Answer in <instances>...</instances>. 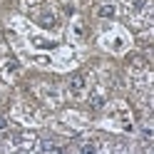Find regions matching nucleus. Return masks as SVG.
<instances>
[{
  "label": "nucleus",
  "mask_w": 154,
  "mask_h": 154,
  "mask_svg": "<svg viewBox=\"0 0 154 154\" xmlns=\"http://www.w3.org/2000/svg\"><path fill=\"white\" fill-rule=\"evenodd\" d=\"M5 127H8V124H5V119L0 117V129H5Z\"/></svg>",
  "instance_id": "nucleus-8"
},
{
  "label": "nucleus",
  "mask_w": 154,
  "mask_h": 154,
  "mask_svg": "<svg viewBox=\"0 0 154 154\" xmlns=\"http://www.w3.org/2000/svg\"><path fill=\"white\" fill-rule=\"evenodd\" d=\"M80 152H85V154H87V152H97V144H82Z\"/></svg>",
  "instance_id": "nucleus-6"
},
{
  "label": "nucleus",
  "mask_w": 154,
  "mask_h": 154,
  "mask_svg": "<svg viewBox=\"0 0 154 154\" xmlns=\"http://www.w3.org/2000/svg\"><path fill=\"white\" fill-rule=\"evenodd\" d=\"M82 90H85V75H82V72H77L72 80H70V92L77 97V94H82Z\"/></svg>",
  "instance_id": "nucleus-1"
},
{
  "label": "nucleus",
  "mask_w": 154,
  "mask_h": 154,
  "mask_svg": "<svg viewBox=\"0 0 154 154\" xmlns=\"http://www.w3.org/2000/svg\"><path fill=\"white\" fill-rule=\"evenodd\" d=\"M97 15L100 17H114V5H100L97 8Z\"/></svg>",
  "instance_id": "nucleus-3"
},
{
  "label": "nucleus",
  "mask_w": 154,
  "mask_h": 154,
  "mask_svg": "<svg viewBox=\"0 0 154 154\" xmlns=\"http://www.w3.org/2000/svg\"><path fill=\"white\" fill-rule=\"evenodd\" d=\"M37 23H40V25L45 27V30H52V27L57 25V17H55L52 13H42L40 17H37Z\"/></svg>",
  "instance_id": "nucleus-2"
},
{
  "label": "nucleus",
  "mask_w": 154,
  "mask_h": 154,
  "mask_svg": "<svg viewBox=\"0 0 154 154\" xmlns=\"http://www.w3.org/2000/svg\"><path fill=\"white\" fill-rule=\"evenodd\" d=\"M90 104H92L94 109H102V107H104V100H102V94H92V97H90Z\"/></svg>",
  "instance_id": "nucleus-4"
},
{
  "label": "nucleus",
  "mask_w": 154,
  "mask_h": 154,
  "mask_svg": "<svg viewBox=\"0 0 154 154\" xmlns=\"http://www.w3.org/2000/svg\"><path fill=\"white\" fill-rule=\"evenodd\" d=\"M129 8H132L134 13H139L142 8H144V0H129Z\"/></svg>",
  "instance_id": "nucleus-5"
},
{
  "label": "nucleus",
  "mask_w": 154,
  "mask_h": 154,
  "mask_svg": "<svg viewBox=\"0 0 154 154\" xmlns=\"http://www.w3.org/2000/svg\"><path fill=\"white\" fill-rule=\"evenodd\" d=\"M8 70H10V72L17 70V62H15V60H8Z\"/></svg>",
  "instance_id": "nucleus-7"
}]
</instances>
